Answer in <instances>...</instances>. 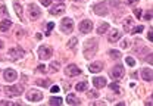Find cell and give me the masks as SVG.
Returning <instances> with one entry per match:
<instances>
[{"mask_svg": "<svg viewBox=\"0 0 153 106\" xmlns=\"http://www.w3.org/2000/svg\"><path fill=\"white\" fill-rule=\"evenodd\" d=\"M97 46H99V43H97L96 38L90 40V41H87L85 46H84V54H85V57H91V56H94L96 52H97Z\"/></svg>", "mask_w": 153, "mask_h": 106, "instance_id": "obj_1", "label": "cell"}, {"mask_svg": "<svg viewBox=\"0 0 153 106\" xmlns=\"http://www.w3.org/2000/svg\"><path fill=\"white\" fill-rule=\"evenodd\" d=\"M53 54V50L50 49V47H47V46H41L40 47V50H38V57L41 59V60H46V59H50V56Z\"/></svg>", "mask_w": 153, "mask_h": 106, "instance_id": "obj_2", "label": "cell"}, {"mask_svg": "<svg viewBox=\"0 0 153 106\" xmlns=\"http://www.w3.org/2000/svg\"><path fill=\"white\" fill-rule=\"evenodd\" d=\"M22 91H24V90H22L21 86H10V87L4 88V93H6L7 96H10V97H13V96H21Z\"/></svg>", "mask_w": 153, "mask_h": 106, "instance_id": "obj_3", "label": "cell"}, {"mask_svg": "<svg viewBox=\"0 0 153 106\" xmlns=\"http://www.w3.org/2000/svg\"><path fill=\"white\" fill-rule=\"evenodd\" d=\"M93 30V22L90 21V19H84L81 24H79V31L82 33V34H87V33H90Z\"/></svg>", "mask_w": 153, "mask_h": 106, "instance_id": "obj_4", "label": "cell"}, {"mask_svg": "<svg viewBox=\"0 0 153 106\" xmlns=\"http://www.w3.org/2000/svg\"><path fill=\"white\" fill-rule=\"evenodd\" d=\"M27 99L31 100V102H40L43 99V93L40 90H31L28 94H27Z\"/></svg>", "mask_w": 153, "mask_h": 106, "instance_id": "obj_5", "label": "cell"}, {"mask_svg": "<svg viewBox=\"0 0 153 106\" xmlns=\"http://www.w3.org/2000/svg\"><path fill=\"white\" fill-rule=\"evenodd\" d=\"M60 28H62V31H63V33H71V31L74 30V22H72V19H69V18H65V19L62 21V25H60Z\"/></svg>", "mask_w": 153, "mask_h": 106, "instance_id": "obj_6", "label": "cell"}, {"mask_svg": "<svg viewBox=\"0 0 153 106\" xmlns=\"http://www.w3.org/2000/svg\"><path fill=\"white\" fill-rule=\"evenodd\" d=\"M94 13L96 15H106L108 13V3L106 1L97 3L94 6Z\"/></svg>", "mask_w": 153, "mask_h": 106, "instance_id": "obj_7", "label": "cell"}, {"mask_svg": "<svg viewBox=\"0 0 153 106\" xmlns=\"http://www.w3.org/2000/svg\"><path fill=\"white\" fill-rule=\"evenodd\" d=\"M65 74L68 75V77H76V75H79L81 74V69L76 66V65H68L66 66V69H65Z\"/></svg>", "mask_w": 153, "mask_h": 106, "instance_id": "obj_8", "label": "cell"}, {"mask_svg": "<svg viewBox=\"0 0 153 106\" xmlns=\"http://www.w3.org/2000/svg\"><path fill=\"white\" fill-rule=\"evenodd\" d=\"M9 56H10V59H13V60H16V59H21L22 56H24V50L21 49V47H13V49H10L9 50Z\"/></svg>", "mask_w": 153, "mask_h": 106, "instance_id": "obj_9", "label": "cell"}, {"mask_svg": "<svg viewBox=\"0 0 153 106\" xmlns=\"http://www.w3.org/2000/svg\"><path fill=\"white\" fill-rule=\"evenodd\" d=\"M30 19H37L41 15V9L38 7L37 4H30Z\"/></svg>", "mask_w": 153, "mask_h": 106, "instance_id": "obj_10", "label": "cell"}, {"mask_svg": "<svg viewBox=\"0 0 153 106\" xmlns=\"http://www.w3.org/2000/svg\"><path fill=\"white\" fill-rule=\"evenodd\" d=\"M3 75H4V80H6L7 83H13V81L18 78V74H16V71H13V69H6Z\"/></svg>", "mask_w": 153, "mask_h": 106, "instance_id": "obj_11", "label": "cell"}, {"mask_svg": "<svg viewBox=\"0 0 153 106\" xmlns=\"http://www.w3.org/2000/svg\"><path fill=\"white\" fill-rule=\"evenodd\" d=\"M111 74H112V77H114V78H121V77L125 74V69H124V66H122V65H115L114 69L111 71Z\"/></svg>", "mask_w": 153, "mask_h": 106, "instance_id": "obj_12", "label": "cell"}, {"mask_svg": "<svg viewBox=\"0 0 153 106\" xmlns=\"http://www.w3.org/2000/svg\"><path fill=\"white\" fill-rule=\"evenodd\" d=\"M93 84H94V87L102 88L108 84V81H106L105 77H94V78H93Z\"/></svg>", "mask_w": 153, "mask_h": 106, "instance_id": "obj_13", "label": "cell"}, {"mask_svg": "<svg viewBox=\"0 0 153 106\" xmlns=\"http://www.w3.org/2000/svg\"><path fill=\"white\" fill-rule=\"evenodd\" d=\"M65 12V6L63 4H56L53 7H50V13L52 15H62Z\"/></svg>", "mask_w": 153, "mask_h": 106, "instance_id": "obj_14", "label": "cell"}, {"mask_svg": "<svg viewBox=\"0 0 153 106\" xmlns=\"http://www.w3.org/2000/svg\"><path fill=\"white\" fill-rule=\"evenodd\" d=\"M12 27V21L7 18V19H3L1 22H0V31H3V33H6L9 28Z\"/></svg>", "mask_w": 153, "mask_h": 106, "instance_id": "obj_15", "label": "cell"}, {"mask_svg": "<svg viewBox=\"0 0 153 106\" xmlns=\"http://www.w3.org/2000/svg\"><path fill=\"white\" fill-rule=\"evenodd\" d=\"M141 75H143V80H144V81H149V83H150V81H152V69H150V68H144V69L141 71Z\"/></svg>", "mask_w": 153, "mask_h": 106, "instance_id": "obj_16", "label": "cell"}, {"mask_svg": "<svg viewBox=\"0 0 153 106\" xmlns=\"http://www.w3.org/2000/svg\"><path fill=\"white\" fill-rule=\"evenodd\" d=\"M108 38H109V41H111V43H115L116 40H119V38H121V31H119V30H114V31L109 34Z\"/></svg>", "mask_w": 153, "mask_h": 106, "instance_id": "obj_17", "label": "cell"}, {"mask_svg": "<svg viewBox=\"0 0 153 106\" xmlns=\"http://www.w3.org/2000/svg\"><path fill=\"white\" fill-rule=\"evenodd\" d=\"M103 69V65H102V63H100V62H94V63H91V65H90V66H88V71H90V72H100V71Z\"/></svg>", "mask_w": 153, "mask_h": 106, "instance_id": "obj_18", "label": "cell"}, {"mask_svg": "<svg viewBox=\"0 0 153 106\" xmlns=\"http://www.w3.org/2000/svg\"><path fill=\"white\" fill-rule=\"evenodd\" d=\"M66 103L68 105H79V100H76V97L74 94H68L66 96Z\"/></svg>", "mask_w": 153, "mask_h": 106, "instance_id": "obj_19", "label": "cell"}, {"mask_svg": "<svg viewBox=\"0 0 153 106\" xmlns=\"http://www.w3.org/2000/svg\"><path fill=\"white\" fill-rule=\"evenodd\" d=\"M109 30V24H106V22H103L102 25H99V28H97V34H105L106 31Z\"/></svg>", "mask_w": 153, "mask_h": 106, "instance_id": "obj_20", "label": "cell"}, {"mask_svg": "<svg viewBox=\"0 0 153 106\" xmlns=\"http://www.w3.org/2000/svg\"><path fill=\"white\" fill-rule=\"evenodd\" d=\"M87 87H88V83H87V81L78 83V84L75 86V88L78 90V91H85V90H87Z\"/></svg>", "mask_w": 153, "mask_h": 106, "instance_id": "obj_21", "label": "cell"}, {"mask_svg": "<svg viewBox=\"0 0 153 106\" xmlns=\"http://www.w3.org/2000/svg\"><path fill=\"white\" fill-rule=\"evenodd\" d=\"M49 103H50V105H56V106H59V105H62V103H63V100H62L60 97H50Z\"/></svg>", "mask_w": 153, "mask_h": 106, "instance_id": "obj_22", "label": "cell"}, {"mask_svg": "<svg viewBox=\"0 0 153 106\" xmlns=\"http://www.w3.org/2000/svg\"><path fill=\"white\" fill-rule=\"evenodd\" d=\"M36 83H37V86H41V87H49L50 86V81L49 80H37Z\"/></svg>", "mask_w": 153, "mask_h": 106, "instance_id": "obj_23", "label": "cell"}, {"mask_svg": "<svg viewBox=\"0 0 153 106\" xmlns=\"http://www.w3.org/2000/svg\"><path fill=\"white\" fill-rule=\"evenodd\" d=\"M13 6H15V12H16V15L21 18V16H22V6H21L19 3H15Z\"/></svg>", "mask_w": 153, "mask_h": 106, "instance_id": "obj_24", "label": "cell"}, {"mask_svg": "<svg viewBox=\"0 0 153 106\" xmlns=\"http://www.w3.org/2000/svg\"><path fill=\"white\" fill-rule=\"evenodd\" d=\"M143 30H144V28H143V25H138V27H134L130 33H131V34H138V33H141Z\"/></svg>", "mask_w": 153, "mask_h": 106, "instance_id": "obj_25", "label": "cell"}, {"mask_svg": "<svg viewBox=\"0 0 153 106\" xmlns=\"http://www.w3.org/2000/svg\"><path fill=\"white\" fill-rule=\"evenodd\" d=\"M109 88H111L112 91H115V93H119V91H121V88H119V86H118L116 83H112V84L109 86Z\"/></svg>", "mask_w": 153, "mask_h": 106, "instance_id": "obj_26", "label": "cell"}, {"mask_svg": "<svg viewBox=\"0 0 153 106\" xmlns=\"http://www.w3.org/2000/svg\"><path fill=\"white\" fill-rule=\"evenodd\" d=\"M109 54H111L112 57H115V59H119V57H121V53L118 52V50H111Z\"/></svg>", "mask_w": 153, "mask_h": 106, "instance_id": "obj_27", "label": "cell"}, {"mask_svg": "<svg viewBox=\"0 0 153 106\" xmlns=\"http://www.w3.org/2000/svg\"><path fill=\"white\" fill-rule=\"evenodd\" d=\"M76 41H78V38H71V40H69V43H68V47H69V49H72V47H75Z\"/></svg>", "mask_w": 153, "mask_h": 106, "instance_id": "obj_28", "label": "cell"}, {"mask_svg": "<svg viewBox=\"0 0 153 106\" xmlns=\"http://www.w3.org/2000/svg\"><path fill=\"white\" fill-rule=\"evenodd\" d=\"M121 47H122V49H128V47H130V41H128V40H122V41H121Z\"/></svg>", "mask_w": 153, "mask_h": 106, "instance_id": "obj_29", "label": "cell"}, {"mask_svg": "<svg viewBox=\"0 0 153 106\" xmlns=\"http://www.w3.org/2000/svg\"><path fill=\"white\" fill-rule=\"evenodd\" d=\"M125 62H127L130 66H134V65H135V60H134L133 57H130V56H128V57H125Z\"/></svg>", "mask_w": 153, "mask_h": 106, "instance_id": "obj_30", "label": "cell"}, {"mask_svg": "<svg viewBox=\"0 0 153 106\" xmlns=\"http://www.w3.org/2000/svg\"><path fill=\"white\" fill-rule=\"evenodd\" d=\"M0 12H1V15L3 16H9V13H7V9H6V6H0Z\"/></svg>", "mask_w": 153, "mask_h": 106, "instance_id": "obj_31", "label": "cell"}, {"mask_svg": "<svg viewBox=\"0 0 153 106\" xmlns=\"http://www.w3.org/2000/svg\"><path fill=\"white\" fill-rule=\"evenodd\" d=\"M50 69H52V71H55V72H56V71L59 69V63H57V62H53V63L50 65Z\"/></svg>", "mask_w": 153, "mask_h": 106, "instance_id": "obj_32", "label": "cell"}, {"mask_svg": "<svg viewBox=\"0 0 153 106\" xmlns=\"http://www.w3.org/2000/svg\"><path fill=\"white\" fill-rule=\"evenodd\" d=\"M131 24H133V18H127V21H125V24H124V25H125V28H128Z\"/></svg>", "mask_w": 153, "mask_h": 106, "instance_id": "obj_33", "label": "cell"}, {"mask_svg": "<svg viewBox=\"0 0 153 106\" xmlns=\"http://www.w3.org/2000/svg\"><path fill=\"white\" fill-rule=\"evenodd\" d=\"M53 27H55V24H53V22H50V24L47 25V33H46V34H47V35L50 34V31L53 30Z\"/></svg>", "mask_w": 153, "mask_h": 106, "instance_id": "obj_34", "label": "cell"}, {"mask_svg": "<svg viewBox=\"0 0 153 106\" xmlns=\"http://www.w3.org/2000/svg\"><path fill=\"white\" fill-rule=\"evenodd\" d=\"M134 15H135L137 19H138V18L141 16V9H138V7H137V9H134Z\"/></svg>", "mask_w": 153, "mask_h": 106, "instance_id": "obj_35", "label": "cell"}, {"mask_svg": "<svg viewBox=\"0 0 153 106\" xmlns=\"http://www.w3.org/2000/svg\"><path fill=\"white\" fill-rule=\"evenodd\" d=\"M6 105H18V103H13V102H6V100L0 102V106H6Z\"/></svg>", "mask_w": 153, "mask_h": 106, "instance_id": "obj_36", "label": "cell"}, {"mask_svg": "<svg viewBox=\"0 0 153 106\" xmlns=\"http://www.w3.org/2000/svg\"><path fill=\"white\" fill-rule=\"evenodd\" d=\"M50 91H52V93L55 94V93H59V91H60V88H59V86H53V87H52V90H50Z\"/></svg>", "mask_w": 153, "mask_h": 106, "instance_id": "obj_37", "label": "cell"}, {"mask_svg": "<svg viewBox=\"0 0 153 106\" xmlns=\"http://www.w3.org/2000/svg\"><path fill=\"white\" fill-rule=\"evenodd\" d=\"M144 19H146V21H150V19H152V10H149V12L144 15Z\"/></svg>", "mask_w": 153, "mask_h": 106, "instance_id": "obj_38", "label": "cell"}, {"mask_svg": "<svg viewBox=\"0 0 153 106\" xmlns=\"http://www.w3.org/2000/svg\"><path fill=\"white\" fill-rule=\"evenodd\" d=\"M41 3H43V6H49L52 3V0H41Z\"/></svg>", "mask_w": 153, "mask_h": 106, "instance_id": "obj_39", "label": "cell"}, {"mask_svg": "<svg viewBox=\"0 0 153 106\" xmlns=\"http://www.w3.org/2000/svg\"><path fill=\"white\" fill-rule=\"evenodd\" d=\"M40 72H44L46 71V65H38V68H37Z\"/></svg>", "mask_w": 153, "mask_h": 106, "instance_id": "obj_40", "label": "cell"}, {"mask_svg": "<svg viewBox=\"0 0 153 106\" xmlns=\"http://www.w3.org/2000/svg\"><path fill=\"white\" fill-rule=\"evenodd\" d=\"M147 38H149V41H152V40H153V33H152V30L149 31V34H147Z\"/></svg>", "mask_w": 153, "mask_h": 106, "instance_id": "obj_41", "label": "cell"}, {"mask_svg": "<svg viewBox=\"0 0 153 106\" xmlns=\"http://www.w3.org/2000/svg\"><path fill=\"white\" fill-rule=\"evenodd\" d=\"M88 97H97V93H96V91H91V93H88Z\"/></svg>", "mask_w": 153, "mask_h": 106, "instance_id": "obj_42", "label": "cell"}, {"mask_svg": "<svg viewBox=\"0 0 153 106\" xmlns=\"http://www.w3.org/2000/svg\"><path fill=\"white\" fill-rule=\"evenodd\" d=\"M124 1H125L127 4H133V3H135L137 0H124Z\"/></svg>", "mask_w": 153, "mask_h": 106, "instance_id": "obj_43", "label": "cell"}, {"mask_svg": "<svg viewBox=\"0 0 153 106\" xmlns=\"http://www.w3.org/2000/svg\"><path fill=\"white\" fill-rule=\"evenodd\" d=\"M111 3H112V4H115V6H118V0H111Z\"/></svg>", "mask_w": 153, "mask_h": 106, "instance_id": "obj_44", "label": "cell"}, {"mask_svg": "<svg viewBox=\"0 0 153 106\" xmlns=\"http://www.w3.org/2000/svg\"><path fill=\"white\" fill-rule=\"evenodd\" d=\"M1 47H3V41L0 40V49H1Z\"/></svg>", "mask_w": 153, "mask_h": 106, "instance_id": "obj_45", "label": "cell"}]
</instances>
